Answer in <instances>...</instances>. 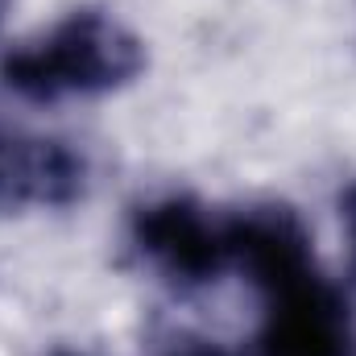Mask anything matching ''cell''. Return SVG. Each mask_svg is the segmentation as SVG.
I'll use <instances>...</instances> for the list:
<instances>
[{"label":"cell","mask_w":356,"mask_h":356,"mask_svg":"<svg viewBox=\"0 0 356 356\" xmlns=\"http://www.w3.org/2000/svg\"><path fill=\"white\" fill-rule=\"evenodd\" d=\"M228 249L266 298L257 353L356 356L348 302L315 266L311 232L290 207L261 203L228 216Z\"/></svg>","instance_id":"6da1fadb"},{"label":"cell","mask_w":356,"mask_h":356,"mask_svg":"<svg viewBox=\"0 0 356 356\" xmlns=\"http://www.w3.org/2000/svg\"><path fill=\"white\" fill-rule=\"evenodd\" d=\"M145 71L141 38L99 8H79L50 33L0 58V83L25 99L54 104L67 95H108Z\"/></svg>","instance_id":"7a4b0ae2"},{"label":"cell","mask_w":356,"mask_h":356,"mask_svg":"<svg viewBox=\"0 0 356 356\" xmlns=\"http://www.w3.org/2000/svg\"><path fill=\"white\" fill-rule=\"evenodd\" d=\"M133 245L158 273L178 286H207L232 266L228 220L211 216L203 203L170 195L133 211Z\"/></svg>","instance_id":"3957f363"},{"label":"cell","mask_w":356,"mask_h":356,"mask_svg":"<svg viewBox=\"0 0 356 356\" xmlns=\"http://www.w3.org/2000/svg\"><path fill=\"white\" fill-rule=\"evenodd\" d=\"M88 166L54 137L0 129V207H67L83 195Z\"/></svg>","instance_id":"277c9868"},{"label":"cell","mask_w":356,"mask_h":356,"mask_svg":"<svg viewBox=\"0 0 356 356\" xmlns=\"http://www.w3.org/2000/svg\"><path fill=\"white\" fill-rule=\"evenodd\" d=\"M340 216H344V228H348V245H353V257H356V186H348L340 195Z\"/></svg>","instance_id":"5b68a950"},{"label":"cell","mask_w":356,"mask_h":356,"mask_svg":"<svg viewBox=\"0 0 356 356\" xmlns=\"http://www.w3.org/2000/svg\"><path fill=\"white\" fill-rule=\"evenodd\" d=\"M170 356H228L224 348H211V344H182V348H175Z\"/></svg>","instance_id":"8992f818"},{"label":"cell","mask_w":356,"mask_h":356,"mask_svg":"<svg viewBox=\"0 0 356 356\" xmlns=\"http://www.w3.org/2000/svg\"><path fill=\"white\" fill-rule=\"evenodd\" d=\"M0 21H4V0H0Z\"/></svg>","instance_id":"52a82bcc"}]
</instances>
